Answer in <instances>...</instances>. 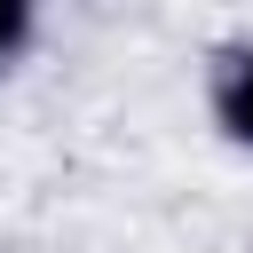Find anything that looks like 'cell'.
Returning a JSON list of instances; mask_svg holds the SVG:
<instances>
[{
	"mask_svg": "<svg viewBox=\"0 0 253 253\" xmlns=\"http://www.w3.org/2000/svg\"><path fill=\"white\" fill-rule=\"evenodd\" d=\"M40 24H47V0H0V79L24 71V55L40 47Z\"/></svg>",
	"mask_w": 253,
	"mask_h": 253,
	"instance_id": "cell-2",
	"label": "cell"
},
{
	"mask_svg": "<svg viewBox=\"0 0 253 253\" xmlns=\"http://www.w3.org/2000/svg\"><path fill=\"white\" fill-rule=\"evenodd\" d=\"M206 119L237 158H253V40H221L206 55Z\"/></svg>",
	"mask_w": 253,
	"mask_h": 253,
	"instance_id": "cell-1",
	"label": "cell"
}]
</instances>
